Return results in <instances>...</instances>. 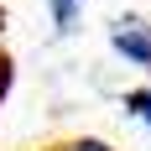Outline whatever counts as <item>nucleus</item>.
<instances>
[{"label": "nucleus", "mask_w": 151, "mask_h": 151, "mask_svg": "<svg viewBox=\"0 0 151 151\" xmlns=\"http://www.w3.org/2000/svg\"><path fill=\"white\" fill-rule=\"evenodd\" d=\"M5 89H11V63L0 58V99H5Z\"/></svg>", "instance_id": "nucleus-5"}, {"label": "nucleus", "mask_w": 151, "mask_h": 151, "mask_svg": "<svg viewBox=\"0 0 151 151\" xmlns=\"http://www.w3.org/2000/svg\"><path fill=\"white\" fill-rule=\"evenodd\" d=\"M63 151H115L109 141H94V136H83V141H68Z\"/></svg>", "instance_id": "nucleus-4"}, {"label": "nucleus", "mask_w": 151, "mask_h": 151, "mask_svg": "<svg viewBox=\"0 0 151 151\" xmlns=\"http://www.w3.org/2000/svg\"><path fill=\"white\" fill-rule=\"evenodd\" d=\"M109 47H115L125 63L151 68V26L141 21V16H120V21L109 26Z\"/></svg>", "instance_id": "nucleus-1"}, {"label": "nucleus", "mask_w": 151, "mask_h": 151, "mask_svg": "<svg viewBox=\"0 0 151 151\" xmlns=\"http://www.w3.org/2000/svg\"><path fill=\"white\" fill-rule=\"evenodd\" d=\"M47 11H52V26H58V37H68V31L78 26V11H83V0H47Z\"/></svg>", "instance_id": "nucleus-2"}, {"label": "nucleus", "mask_w": 151, "mask_h": 151, "mask_svg": "<svg viewBox=\"0 0 151 151\" xmlns=\"http://www.w3.org/2000/svg\"><path fill=\"white\" fill-rule=\"evenodd\" d=\"M125 115L151 130V89H130V94H125Z\"/></svg>", "instance_id": "nucleus-3"}]
</instances>
